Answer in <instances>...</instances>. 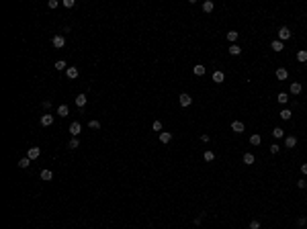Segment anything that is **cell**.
<instances>
[{
	"instance_id": "1",
	"label": "cell",
	"mask_w": 307,
	"mask_h": 229,
	"mask_svg": "<svg viewBox=\"0 0 307 229\" xmlns=\"http://www.w3.org/2000/svg\"><path fill=\"white\" fill-rule=\"evenodd\" d=\"M51 45H53L55 49H62L63 45H66V37H63V35H55L53 39H51Z\"/></svg>"
},
{
	"instance_id": "2",
	"label": "cell",
	"mask_w": 307,
	"mask_h": 229,
	"mask_svg": "<svg viewBox=\"0 0 307 229\" xmlns=\"http://www.w3.org/2000/svg\"><path fill=\"white\" fill-rule=\"evenodd\" d=\"M287 39H291V29L289 27H281L278 29V41H287Z\"/></svg>"
},
{
	"instance_id": "3",
	"label": "cell",
	"mask_w": 307,
	"mask_h": 229,
	"mask_svg": "<svg viewBox=\"0 0 307 229\" xmlns=\"http://www.w3.org/2000/svg\"><path fill=\"white\" fill-rule=\"evenodd\" d=\"M178 100H180V107H190V104H193V96L186 94V92H182L180 96H178Z\"/></svg>"
},
{
	"instance_id": "4",
	"label": "cell",
	"mask_w": 307,
	"mask_h": 229,
	"mask_svg": "<svg viewBox=\"0 0 307 229\" xmlns=\"http://www.w3.org/2000/svg\"><path fill=\"white\" fill-rule=\"evenodd\" d=\"M80 131H82V125H80L78 121H74L72 125H70V135H72V137H78Z\"/></svg>"
},
{
	"instance_id": "5",
	"label": "cell",
	"mask_w": 307,
	"mask_h": 229,
	"mask_svg": "<svg viewBox=\"0 0 307 229\" xmlns=\"http://www.w3.org/2000/svg\"><path fill=\"white\" fill-rule=\"evenodd\" d=\"M39 123H41L43 127H49V125H53V115H47V112H45V115H41Z\"/></svg>"
},
{
	"instance_id": "6",
	"label": "cell",
	"mask_w": 307,
	"mask_h": 229,
	"mask_svg": "<svg viewBox=\"0 0 307 229\" xmlns=\"http://www.w3.org/2000/svg\"><path fill=\"white\" fill-rule=\"evenodd\" d=\"M39 156H41L39 147H29V151H27V158H29V160H37Z\"/></svg>"
},
{
	"instance_id": "7",
	"label": "cell",
	"mask_w": 307,
	"mask_h": 229,
	"mask_svg": "<svg viewBox=\"0 0 307 229\" xmlns=\"http://www.w3.org/2000/svg\"><path fill=\"white\" fill-rule=\"evenodd\" d=\"M231 131H234V133H244L246 131L244 123H242V121H234V123H231Z\"/></svg>"
},
{
	"instance_id": "8",
	"label": "cell",
	"mask_w": 307,
	"mask_h": 229,
	"mask_svg": "<svg viewBox=\"0 0 307 229\" xmlns=\"http://www.w3.org/2000/svg\"><path fill=\"white\" fill-rule=\"evenodd\" d=\"M66 76H68L70 80H74V78H78V68L76 66H70L68 70H66Z\"/></svg>"
},
{
	"instance_id": "9",
	"label": "cell",
	"mask_w": 307,
	"mask_h": 229,
	"mask_svg": "<svg viewBox=\"0 0 307 229\" xmlns=\"http://www.w3.org/2000/svg\"><path fill=\"white\" fill-rule=\"evenodd\" d=\"M86 100H88L86 94H78V96L74 98V103H76V107H78V108H82L84 104H86Z\"/></svg>"
},
{
	"instance_id": "10",
	"label": "cell",
	"mask_w": 307,
	"mask_h": 229,
	"mask_svg": "<svg viewBox=\"0 0 307 229\" xmlns=\"http://www.w3.org/2000/svg\"><path fill=\"white\" fill-rule=\"evenodd\" d=\"M205 72H207V68H205L203 63H197L195 68H193V74H195V76H205Z\"/></svg>"
},
{
	"instance_id": "11",
	"label": "cell",
	"mask_w": 307,
	"mask_h": 229,
	"mask_svg": "<svg viewBox=\"0 0 307 229\" xmlns=\"http://www.w3.org/2000/svg\"><path fill=\"white\" fill-rule=\"evenodd\" d=\"M274 76H277V80H287L289 72H287V68H278L277 72H274Z\"/></svg>"
},
{
	"instance_id": "12",
	"label": "cell",
	"mask_w": 307,
	"mask_h": 229,
	"mask_svg": "<svg viewBox=\"0 0 307 229\" xmlns=\"http://www.w3.org/2000/svg\"><path fill=\"white\" fill-rule=\"evenodd\" d=\"M225 80V74L223 72H219V70H217V72H213V82L215 84H221Z\"/></svg>"
},
{
	"instance_id": "13",
	"label": "cell",
	"mask_w": 307,
	"mask_h": 229,
	"mask_svg": "<svg viewBox=\"0 0 307 229\" xmlns=\"http://www.w3.org/2000/svg\"><path fill=\"white\" fill-rule=\"evenodd\" d=\"M301 90H303V86L299 82H291V94L297 96V94H301Z\"/></svg>"
},
{
	"instance_id": "14",
	"label": "cell",
	"mask_w": 307,
	"mask_h": 229,
	"mask_svg": "<svg viewBox=\"0 0 307 229\" xmlns=\"http://www.w3.org/2000/svg\"><path fill=\"white\" fill-rule=\"evenodd\" d=\"M285 145H287V147H295V145H297V137H295V135L285 137Z\"/></svg>"
},
{
	"instance_id": "15",
	"label": "cell",
	"mask_w": 307,
	"mask_h": 229,
	"mask_svg": "<svg viewBox=\"0 0 307 229\" xmlns=\"http://www.w3.org/2000/svg\"><path fill=\"white\" fill-rule=\"evenodd\" d=\"M41 180H45V182L53 180V172L51 170H41Z\"/></svg>"
},
{
	"instance_id": "16",
	"label": "cell",
	"mask_w": 307,
	"mask_h": 229,
	"mask_svg": "<svg viewBox=\"0 0 307 229\" xmlns=\"http://www.w3.org/2000/svg\"><path fill=\"white\" fill-rule=\"evenodd\" d=\"M160 141H162V143H170V141H172V133L162 131V133H160Z\"/></svg>"
},
{
	"instance_id": "17",
	"label": "cell",
	"mask_w": 307,
	"mask_h": 229,
	"mask_svg": "<svg viewBox=\"0 0 307 229\" xmlns=\"http://www.w3.org/2000/svg\"><path fill=\"white\" fill-rule=\"evenodd\" d=\"M68 112H70L68 104H59V107H58V115H59V117H68Z\"/></svg>"
},
{
	"instance_id": "18",
	"label": "cell",
	"mask_w": 307,
	"mask_h": 229,
	"mask_svg": "<svg viewBox=\"0 0 307 229\" xmlns=\"http://www.w3.org/2000/svg\"><path fill=\"white\" fill-rule=\"evenodd\" d=\"M229 53H231V55H240V53H242V47H240L238 43H231V45H229Z\"/></svg>"
},
{
	"instance_id": "19",
	"label": "cell",
	"mask_w": 307,
	"mask_h": 229,
	"mask_svg": "<svg viewBox=\"0 0 307 229\" xmlns=\"http://www.w3.org/2000/svg\"><path fill=\"white\" fill-rule=\"evenodd\" d=\"M80 147V141H78V137H72L68 141V149H78Z\"/></svg>"
},
{
	"instance_id": "20",
	"label": "cell",
	"mask_w": 307,
	"mask_h": 229,
	"mask_svg": "<svg viewBox=\"0 0 307 229\" xmlns=\"http://www.w3.org/2000/svg\"><path fill=\"white\" fill-rule=\"evenodd\" d=\"M254 160H256V158H254V153H244V164H246V166H252Z\"/></svg>"
},
{
	"instance_id": "21",
	"label": "cell",
	"mask_w": 307,
	"mask_h": 229,
	"mask_svg": "<svg viewBox=\"0 0 307 229\" xmlns=\"http://www.w3.org/2000/svg\"><path fill=\"white\" fill-rule=\"evenodd\" d=\"M250 143H252V145H260V143H262V137H260L258 133H254V135L250 137Z\"/></svg>"
},
{
	"instance_id": "22",
	"label": "cell",
	"mask_w": 307,
	"mask_h": 229,
	"mask_svg": "<svg viewBox=\"0 0 307 229\" xmlns=\"http://www.w3.org/2000/svg\"><path fill=\"white\" fill-rule=\"evenodd\" d=\"M238 37H240L238 31H229V33H227V41H229V43H235V41H238Z\"/></svg>"
},
{
	"instance_id": "23",
	"label": "cell",
	"mask_w": 307,
	"mask_h": 229,
	"mask_svg": "<svg viewBox=\"0 0 307 229\" xmlns=\"http://www.w3.org/2000/svg\"><path fill=\"white\" fill-rule=\"evenodd\" d=\"M297 62H301V63H305V62H307V51H305V49L297 51Z\"/></svg>"
},
{
	"instance_id": "24",
	"label": "cell",
	"mask_w": 307,
	"mask_h": 229,
	"mask_svg": "<svg viewBox=\"0 0 307 229\" xmlns=\"http://www.w3.org/2000/svg\"><path fill=\"white\" fill-rule=\"evenodd\" d=\"M58 72H62V70H68V63L63 62V59H59V62H55V66H53Z\"/></svg>"
},
{
	"instance_id": "25",
	"label": "cell",
	"mask_w": 307,
	"mask_h": 229,
	"mask_svg": "<svg viewBox=\"0 0 307 229\" xmlns=\"http://www.w3.org/2000/svg\"><path fill=\"white\" fill-rule=\"evenodd\" d=\"M213 8H215V4L211 2V0H207V2H203V10H205V12H213Z\"/></svg>"
},
{
	"instance_id": "26",
	"label": "cell",
	"mask_w": 307,
	"mask_h": 229,
	"mask_svg": "<svg viewBox=\"0 0 307 229\" xmlns=\"http://www.w3.org/2000/svg\"><path fill=\"white\" fill-rule=\"evenodd\" d=\"M270 47L274 49V51H283V41H278V39H274L272 43H270Z\"/></svg>"
},
{
	"instance_id": "27",
	"label": "cell",
	"mask_w": 307,
	"mask_h": 229,
	"mask_svg": "<svg viewBox=\"0 0 307 229\" xmlns=\"http://www.w3.org/2000/svg\"><path fill=\"white\" fill-rule=\"evenodd\" d=\"M277 100H278L281 104H287V103H289V94H287V92H281V94L277 96Z\"/></svg>"
},
{
	"instance_id": "28",
	"label": "cell",
	"mask_w": 307,
	"mask_h": 229,
	"mask_svg": "<svg viewBox=\"0 0 307 229\" xmlns=\"http://www.w3.org/2000/svg\"><path fill=\"white\" fill-rule=\"evenodd\" d=\"M203 158H205V162H213V160H215V153H213L211 149H207V151L203 153Z\"/></svg>"
},
{
	"instance_id": "29",
	"label": "cell",
	"mask_w": 307,
	"mask_h": 229,
	"mask_svg": "<svg viewBox=\"0 0 307 229\" xmlns=\"http://www.w3.org/2000/svg\"><path fill=\"white\" fill-rule=\"evenodd\" d=\"M281 119H283V121H291V111H289V108L281 111Z\"/></svg>"
},
{
	"instance_id": "30",
	"label": "cell",
	"mask_w": 307,
	"mask_h": 229,
	"mask_svg": "<svg viewBox=\"0 0 307 229\" xmlns=\"http://www.w3.org/2000/svg\"><path fill=\"white\" fill-rule=\"evenodd\" d=\"M19 166L21 168H29L31 166V160H29V158H23V160H19Z\"/></svg>"
},
{
	"instance_id": "31",
	"label": "cell",
	"mask_w": 307,
	"mask_h": 229,
	"mask_svg": "<svg viewBox=\"0 0 307 229\" xmlns=\"http://www.w3.org/2000/svg\"><path fill=\"white\" fill-rule=\"evenodd\" d=\"M272 135L274 137H285V131L281 129V127H274V129H272Z\"/></svg>"
},
{
	"instance_id": "32",
	"label": "cell",
	"mask_w": 307,
	"mask_h": 229,
	"mask_svg": "<svg viewBox=\"0 0 307 229\" xmlns=\"http://www.w3.org/2000/svg\"><path fill=\"white\" fill-rule=\"evenodd\" d=\"M88 127H90V129H100V121H96V119H92V121L88 123Z\"/></svg>"
},
{
	"instance_id": "33",
	"label": "cell",
	"mask_w": 307,
	"mask_h": 229,
	"mask_svg": "<svg viewBox=\"0 0 307 229\" xmlns=\"http://www.w3.org/2000/svg\"><path fill=\"white\" fill-rule=\"evenodd\" d=\"M268 149H270V153L274 156V153H278V151H281V145H278V143H272V145L268 147Z\"/></svg>"
},
{
	"instance_id": "34",
	"label": "cell",
	"mask_w": 307,
	"mask_h": 229,
	"mask_svg": "<svg viewBox=\"0 0 307 229\" xmlns=\"http://www.w3.org/2000/svg\"><path fill=\"white\" fill-rule=\"evenodd\" d=\"M151 129H154V131H158V133H162V123H160V121H154Z\"/></svg>"
},
{
	"instance_id": "35",
	"label": "cell",
	"mask_w": 307,
	"mask_h": 229,
	"mask_svg": "<svg viewBox=\"0 0 307 229\" xmlns=\"http://www.w3.org/2000/svg\"><path fill=\"white\" fill-rule=\"evenodd\" d=\"M62 4L66 6V8H74V6H76V2H74V0H63Z\"/></svg>"
},
{
	"instance_id": "36",
	"label": "cell",
	"mask_w": 307,
	"mask_h": 229,
	"mask_svg": "<svg viewBox=\"0 0 307 229\" xmlns=\"http://www.w3.org/2000/svg\"><path fill=\"white\" fill-rule=\"evenodd\" d=\"M47 6H49V8H58V6H59V2H58V0H49V2H47Z\"/></svg>"
},
{
	"instance_id": "37",
	"label": "cell",
	"mask_w": 307,
	"mask_h": 229,
	"mask_svg": "<svg viewBox=\"0 0 307 229\" xmlns=\"http://www.w3.org/2000/svg\"><path fill=\"white\" fill-rule=\"evenodd\" d=\"M250 229H260V223H258L256 219H254V221H250Z\"/></svg>"
},
{
	"instance_id": "38",
	"label": "cell",
	"mask_w": 307,
	"mask_h": 229,
	"mask_svg": "<svg viewBox=\"0 0 307 229\" xmlns=\"http://www.w3.org/2000/svg\"><path fill=\"white\" fill-rule=\"evenodd\" d=\"M297 186H299V188H307V180H299Z\"/></svg>"
},
{
	"instance_id": "39",
	"label": "cell",
	"mask_w": 307,
	"mask_h": 229,
	"mask_svg": "<svg viewBox=\"0 0 307 229\" xmlns=\"http://www.w3.org/2000/svg\"><path fill=\"white\" fill-rule=\"evenodd\" d=\"M43 108L47 111V108H51V100H43Z\"/></svg>"
},
{
	"instance_id": "40",
	"label": "cell",
	"mask_w": 307,
	"mask_h": 229,
	"mask_svg": "<svg viewBox=\"0 0 307 229\" xmlns=\"http://www.w3.org/2000/svg\"><path fill=\"white\" fill-rule=\"evenodd\" d=\"M297 223H299V225H301V227H303V225L307 223V219H305V217H299V219H297Z\"/></svg>"
},
{
	"instance_id": "41",
	"label": "cell",
	"mask_w": 307,
	"mask_h": 229,
	"mask_svg": "<svg viewBox=\"0 0 307 229\" xmlns=\"http://www.w3.org/2000/svg\"><path fill=\"white\" fill-rule=\"evenodd\" d=\"M201 141L207 143V141H209V135H207V133H203V135H201Z\"/></svg>"
},
{
	"instance_id": "42",
	"label": "cell",
	"mask_w": 307,
	"mask_h": 229,
	"mask_svg": "<svg viewBox=\"0 0 307 229\" xmlns=\"http://www.w3.org/2000/svg\"><path fill=\"white\" fill-rule=\"evenodd\" d=\"M301 172H303V174L307 176V164H301Z\"/></svg>"
}]
</instances>
